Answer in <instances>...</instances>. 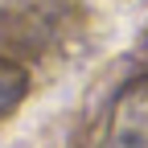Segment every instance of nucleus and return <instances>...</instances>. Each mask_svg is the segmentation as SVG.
Instances as JSON below:
<instances>
[{
	"label": "nucleus",
	"mask_w": 148,
	"mask_h": 148,
	"mask_svg": "<svg viewBox=\"0 0 148 148\" xmlns=\"http://www.w3.org/2000/svg\"><path fill=\"white\" fill-rule=\"evenodd\" d=\"M107 148H148V78L127 82L107 119Z\"/></svg>",
	"instance_id": "obj_1"
},
{
	"label": "nucleus",
	"mask_w": 148,
	"mask_h": 148,
	"mask_svg": "<svg viewBox=\"0 0 148 148\" xmlns=\"http://www.w3.org/2000/svg\"><path fill=\"white\" fill-rule=\"evenodd\" d=\"M25 90H29V74L16 66V62L0 58V119L16 111V103L25 99Z\"/></svg>",
	"instance_id": "obj_2"
}]
</instances>
